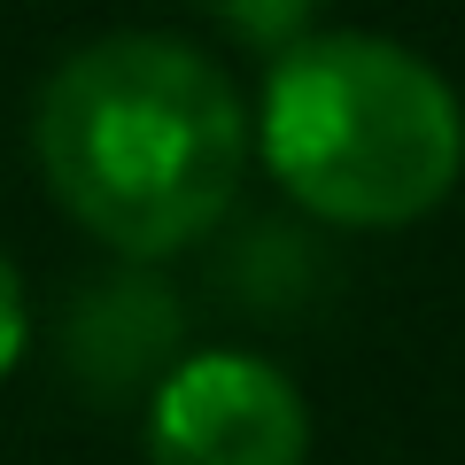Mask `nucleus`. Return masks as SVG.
<instances>
[{
  "label": "nucleus",
  "mask_w": 465,
  "mask_h": 465,
  "mask_svg": "<svg viewBox=\"0 0 465 465\" xmlns=\"http://www.w3.org/2000/svg\"><path fill=\"white\" fill-rule=\"evenodd\" d=\"M47 194L101 249L155 264L194 249L249 171V109L202 47L116 32L47 78L32 116Z\"/></svg>",
  "instance_id": "f257e3e1"
},
{
  "label": "nucleus",
  "mask_w": 465,
  "mask_h": 465,
  "mask_svg": "<svg viewBox=\"0 0 465 465\" xmlns=\"http://www.w3.org/2000/svg\"><path fill=\"white\" fill-rule=\"evenodd\" d=\"M264 171L326 225H419L465 171V109L434 63L372 32H318L272 63Z\"/></svg>",
  "instance_id": "f03ea898"
},
{
  "label": "nucleus",
  "mask_w": 465,
  "mask_h": 465,
  "mask_svg": "<svg viewBox=\"0 0 465 465\" xmlns=\"http://www.w3.org/2000/svg\"><path fill=\"white\" fill-rule=\"evenodd\" d=\"M302 388L249 349H194L148 396V465H302Z\"/></svg>",
  "instance_id": "7ed1b4c3"
},
{
  "label": "nucleus",
  "mask_w": 465,
  "mask_h": 465,
  "mask_svg": "<svg viewBox=\"0 0 465 465\" xmlns=\"http://www.w3.org/2000/svg\"><path fill=\"white\" fill-rule=\"evenodd\" d=\"M210 8L249 39V47H280V54H287V47L302 39V24H311L318 0H210Z\"/></svg>",
  "instance_id": "20e7f679"
},
{
  "label": "nucleus",
  "mask_w": 465,
  "mask_h": 465,
  "mask_svg": "<svg viewBox=\"0 0 465 465\" xmlns=\"http://www.w3.org/2000/svg\"><path fill=\"white\" fill-rule=\"evenodd\" d=\"M24 341H32V302H24V280H16V264L0 256V381L16 372Z\"/></svg>",
  "instance_id": "39448f33"
}]
</instances>
